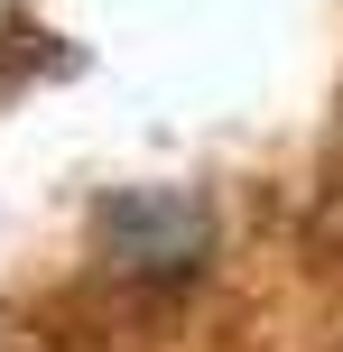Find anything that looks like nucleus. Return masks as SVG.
Masks as SVG:
<instances>
[{
  "label": "nucleus",
  "mask_w": 343,
  "mask_h": 352,
  "mask_svg": "<svg viewBox=\"0 0 343 352\" xmlns=\"http://www.w3.org/2000/svg\"><path fill=\"white\" fill-rule=\"evenodd\" d=\"M102 241H111V260H121V269H195L204 213L186 204V195L140 186V195H121V204H102Z\"/></svg>",
  "instance_id": "nucleus-1"
}]
</instances>
